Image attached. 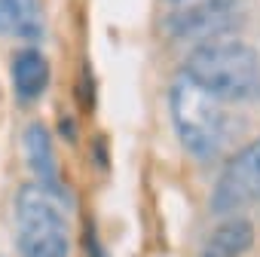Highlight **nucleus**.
Returning <instances> with one entry per match:
<instances>
[{
    "label": "nucleus",
    "mask_w": 260,
    "mask_h": 257,
    "mask_svg": "<svg viewBox=\"0 0 260 257\" xmlns=\"http://www.w3.org/2000/svg\"><path fill=\"white\" fill-rule=\"evenodd\" d=\"M217 101H257L260 98V55L245 40L214 37L199 43L184 71Z\"/></svg>",
    "instance_id": "nucleus-1"
},
{
    "label": "nucleus",
    "mask_w": 260,
    "mask_h": 257,
    "mask_svg": "<svg viewBox=\"0 0 260 257\" xmlns=\"http://www.w3.org/2000/svg\"><path fill=\"white\" fill-rule=\"evenodd\" d=\"M169 113L181 144L193 159H211L226 144L230 116L223 101L208 95L187 74H181L169 89Z\"/></svg>",
    "instance_id": "nucleus-2"
},
{
    "label": "nucleus",
    "mask_w": 260,
    "mask_h": 257,
    "mask_svg": "<svg viewBox=\"0 0 260 257\" xmlns=\"http://www.w3.org/2000/svg\"><path fill=\"white\" fill-rule=\"evenodd\" d=\"M16 248L22 257H71V227L52 187L25 184L16 193Z\"/></svg>",
    "instance_id": "nucleus-3"
},
{
    "label": "nucleus",
    "mask_w": 260,
    "mask_h": 257,
    "mask_svg": "<svg viewBox=\"0 0 260 257\" xmlns=\"http://www.w3.org/2000/svg\"><path fill=\"white\" fill-rule=\"evenodd\" d=\"M242 22L239 0H175L162 16V31L175 40H214L226 37Z\"/></svg>",
    "instance_id": "nucleus-4"
},
{
    "label": "nucleus",
    "mask_w": 260,
    "mask_h": 257,
    "mask_svg": "<svg viewBox=\"0 0 260 257\" xmlns=\"http://www.w3.org/2000/svg\"><path fill=\"white\" fill-rule=\"evenodd\" d=\"M260 199V138L242 147L217 175L211 187V211L217 217H233L236 211Z\"/></svg>",
    "instance_id": "nucleus-5"
},
{
    "label": "nucleus",
    "mask_w": 260,
    "mask_h": 257,
    "mask_svg": "<svg viewBox=\"0 0 260 257\" xmlns=\"http://www.w3.org/2000/svg\"><path fill=\"white\" fill-rule=\"evenodd\" d=\"M254 245V223L248 217H223L199 248V257H245Z\"/></svg>",
    "instance_id": "nucleus-6"
},
{
    "label": "nucleus",
    "mask_w": 260,
    "mask_h": 257,
    "mask_svg": "<svg viewBox=\"0 0 260 257\" xmlns=\"http://www.w3.org/2000/svg\"><path fill=\"white\" fill-rule=\"evenodd\" d=\"M13 86L22 101H37L49 86V61L40 49H25L13 58Z\"/></svg>",
    "instance_id": "nucleus-7"
},
{
    "label": "nucleus",
    "mask_w": 260,
    "mask_h": 257,
    "mask_svg": "<svg viewBox=\"0 0 260 257\" xmlns=\"http://www.w3.org/2000/svg\"><path fill=\"white\" fill-rule=\"evenodd\" d=\"M0 34L7 37H40L43 16L37 0H0Z\"/></svg>",
    "instance_id": "nucleus-8"
},
{
    "label": "nucleus",
    "mask_w": 260,
    "mask_h": 257,
    "mask_svg": "<svg viewBox=\"0 0 260 257\" xmlns=\"http://www.w3.org/2000/svg\"><path fill=\"white\" fill-rule=\"evenodd\" d=\"M25 156H28V166L31 172L40 178L43 187H52L55 184V153H52V138L46 132V125L40 122H31L25 128Z\"/></svg>",
    "instance_id": "nucleus-9"
},
{
    "label": "nucleus",
    "mask_w": 260,
    "mask_h": 257,
    "mask_svg": "<svg viewBox=\"0 0 260 257\" xmlns=\"http://www.w3.org/2000/svg\"><path fill=\"white\" fill-rule=\"evenodd\" d=\"M172 4H175V0H172Z\"/></svg>",
    "instance_id": "nucleus-10"
}]
</instances>
